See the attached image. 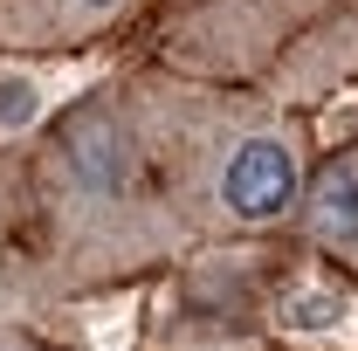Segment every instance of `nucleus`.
<instances>
[{"label": "nucleus", "mask_w": 358, "mask_h": 351, "mask_svg": "<svg viewBox=\"0 0 358 351\" xmlns=\"http://www.w3.org/2000/svg\"><path fill=\"white\" fill-rule=\"evenodd\" d=\"M138 138L179 227L248 234L303 207V131L262 103L207 83H145L131 96Z\"/></svg>", "instance_id": "nucleus-1"}, {"label": "nucleus", "mask_w": 358, "mask_h": 351, "mask_svg": "<svg viewBox=\"0 0 358 351\" xmlns=\"http://www.w3.org/2000/svg\"><path fill=\"white\" fill-rule=\"evenodd\" d=\"M42 186H48L55 248L83 275L159 262L166 248L186 241L173 200L152 179V159H145L131 103H117V96H83V103L62 110L48 166H42Z\"/></svg>", "instance_id": "nucleus-2"}, {"label": "nucleus", "mask_w": 358, "mask_h": 351, "mask_svg": "<svg viewBox=\"0 0 358 351\" xmlns=\"http://www.w3.org/2000/svg\"><path fill=\"white\" fill-rule=\"evenodd\" d=\"M138 0H0V48L48 55V48H76L103 35L110 21H124Z\"/></svg>", "instance_id": "nucleus-3"}, {"label": "nucleus", "mask_w": 358, "mask_h": 351, "mask_svg": "<svg viewBox=\"0 0 358 351\" xmlns=\"http://www.w3.org/2000/svg\"><path fill=\"white\" fill-rule=\"evenodd\" d=\"M296 220H303L310 248H324L331 262L358 268V145L338 152V159H324V173L303 186Z\"/></svg>", "instance_id": "nucleus-4"}, {"label": "nucleus", "mask_w": 358, "mask_h": 351, "mask_svg": "<svg viewBox=\"0 0 358 351\" xmlns=\"http://www.w3.org/2000/svg\"><path fill=\"white\" fill-rule=\"evenodd\" d=\"M76 76H42V69H0V138L35 131L48 110L62 103V89Z\"/></svg>", "instance_id": "nucleus-5"}, {"label": "nucleus", "mask_w": 358, "mask_h": 351, "mask_svg": "<svg viewBox=\"0 0 358 351\" xmlns=\"http://www.w3.org/2000/svg\"><path fill=\"white\" fill-rule=\"evenodd\" d=\"M345 317H358L338 289H324V282H303V289H289V303H282V331H296V338H331Z\"/></svg>", "instance_id": "nucleus-6"}, {"label": "nucleus", "mask_w": 358, "mask_h": 351, "mask_svg": "<svg viewBox=\"0 0 358 351\" xmlns=\"http://www.w3.org/2000/svg\"><path fill=\"white\" fill-rule=\"evenodd\" d=\"M0 351H42V345H28V338H21L14 324H0Z\"/></svg>", "instance_id": "nucleus-7"}]
</instances>
